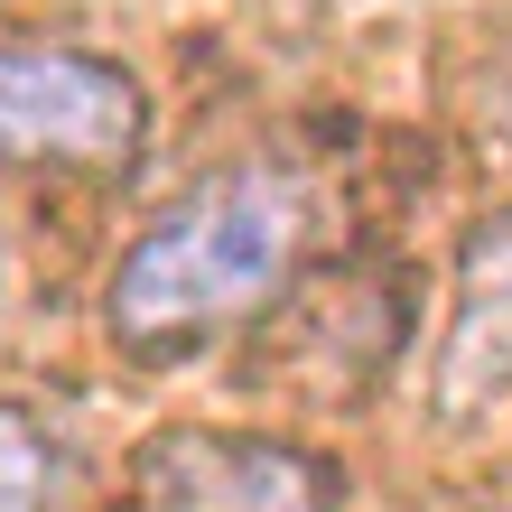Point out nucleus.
Here are the masks:
<instances>
[{
    "label": "nucleus",
    "mask_w": 512,
    "mask_h": 512,
    "mask_svg": "<svg viewBox=\"0 0 512 512\" xmlns=\"http://www.w3.org/2000/svg\"><path fill=\"white\" fill-rule=\"evenodd\" d=\"M308 252V196L280 168H224L177 196L103 280V326L122 354H187L289 289Z\"/></svg>",
    "instance_id": "1"
},
{
    "label": "nucleus",
    "mask_w": 512,
    "mask_h": 512,
    "mask_svg": "<svg viewBox=\"0 0 512 512\" xmlns=\"http://www.w3.org/2000/svg\"><path fill=\"white\" fill-rule=\"evenodd\" d=\"M149 140V94L131 66L75 47H0V159L122 168Z\"/></svg>",
    "instance_id": "2"
},
{
    "label": "nucleus",
    "mask_w": 512,
    "mask_h": 512,
    "mask_svg": "<svg viewBox=\"0 0 512 512\" xmlns=\"http://www.w3.org/2000/svg\"><path fill=\"white\" fill-rule=\"evenodd\" d=\"M140 512H336V475L308 447L233 438V429H168L131 466Z\"/></svg>",
    "instance_id": "3"
},
{
    "label": "nucleus",
    "mask_w": 512,
    "mask_h": 512,
    "mask_svg": "<svg viewBox=\"0 0 512 512\" xmlns=\"http://www.w3.org/2000/svg\"><path fill=\"white\" fill-rule=\"evenodd\" d=\"M512 401V205L457 243V289H447V336L429 364L438 419H494Z\"/></svg>",
    "instance_id": "4"
},
{
    "label": "nucleus",
    "mask_w": 512,
    "mask_h": 512,
    "mask_svg": "<svg viewBox=\"0 0 512 512\" xmlns=\"http://www.w3.org/2000/svg\"><path fill=\"white\" fill-rule=\"evenodd\" d=\"M47 485H56L47 438L19 429V419H0V512H47Z\"/></svg>",
    "instance_id": "5"
},
{
    "label": "nucleus",
    "mask_w": 512,
    "mask_h": 512,
    "mask_svg": "<svg viewBox=\"0 0 512 512\" xmlns=\"http://www.w3.org/2000/svg\"><path fill=\"white\" fill-rule=\"evenodd\" d=\"M0 317H10V280H0Z\"/></svg>",
    "instance_id": "6"
}]
</instances>
